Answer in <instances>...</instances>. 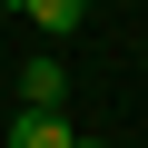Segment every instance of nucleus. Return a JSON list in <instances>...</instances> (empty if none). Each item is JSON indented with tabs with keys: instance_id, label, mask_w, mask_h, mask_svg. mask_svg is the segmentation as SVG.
I'll use <instances>...</instances> for the list:
<instances>
[{
	"instance_id": "f257e3e1",
	"label": "nucleus",
	"mask_w": 148,
	"mask_h": 148,
	"mask_svg": "<svg viewBox=\"0 0 148 148\" xmlns=\"http://www.w3.org/2000/svg\"><path fill=\"white\" fill-rule=\"evenodd\" d=\"M79 128H69V109H20L10 119V148H69Z\"/></svg>"
},
{
	"instance_id": "f03ea898",
	"label": "nucleus",
	"mask_w": 148,
	"mask_h": 148,
	"mask_svg": "<svg viewBox=\"0 0 148 148\" xmlns=\"http://www.w3.org/2000/svg\"><path fill=\"white\" fill-rule=\"evenodd\" d=\"M59 99H69V69L59 59H30L20 69V109H59Z\"/></svg>"
},
{
	"instance_id": "7ed1b4c3",
	"label": "nucleus",
	"mask_w": 148,
	"mask_h": 148,
	"mask_svg": "<svg viewBox=\"0 0 148 148\" xmlns=\"http://www.w3.org/2000/svg\"><path fill=\"white\" fill-rule=\"evenodd\" d=\"M20 20H40L49 40H69V30L89 20V0H20Z\"/></svg>"
},
{
	"instance_id": "20e7f679",
	"label": "nucleus",
	"mask_w": 148,
	"mask_h": 148,
	"mask_svg": "<svg viewBox=\"0 0 148 148\" xmlns=\"http://www.w3.org/2000/svg\"><path fill=\"white\" fill-rule=\"evenodd\" d=\"M69 148H109V138H69Z\"/></svg>"
}]
</instances>
